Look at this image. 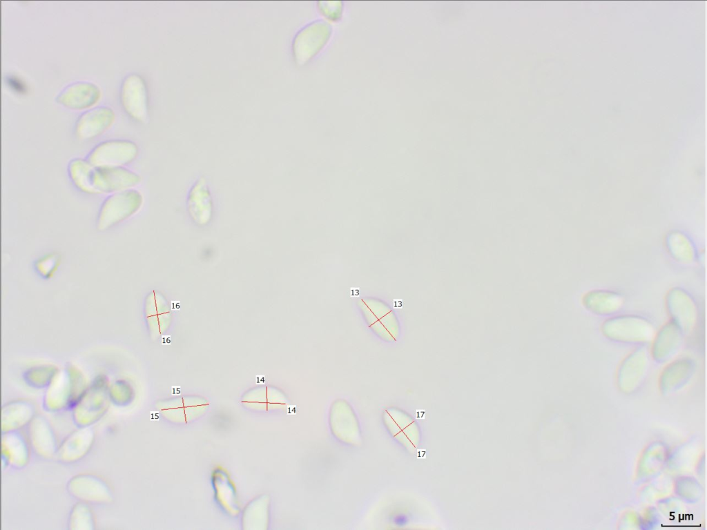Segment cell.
<instances>
[{"label":"cell","instance_id":"2","mask_svg":"<svg viewBox=\"0 0 707 530\" xmlns=\"http://www.w3.org/2000/svg\"><path fill=\"white\" fill-rule=\"evenodd\" d=\"M142 195L134 189L114 193L102 203L97 218V228L107 230L136 214L143 204Z\"/></svg>","mask_w":707,"mask_h":530},{"label":"cell","instance_id":"16","mask_svg":"<svg viewBox=\"0 0 707 530\" xmlns=\"http://www.w3.org/2000/svg\"><path fill=\"white\" fill-rule=\"evenodd\" d=\"M56 261L57 258L54 255L47 256L46 257L43 258V260H41V262L39 263L41 270L43 271L44 269H47L48 272L51 271V270L54 268L55 265L56 264Z\"/></svg>","mask_w":707,"mask_h":530},{"label":"cell","instance_id":"8","mask_svg":"<svg viewBox=\"0 0 707 530\" xmlns=\"http://www.w3.org/2000/svg\"><path fill=\"white\" fill-rule=\"evenodd\" d=\"M186 208L191 222L196 226L204 227L211 222L214 213L213 199L204 177H199L190 188Z\"/></svg>","mask_w":707,"mask_h":530},{"label":"cell","instance_id":"13","mask_svg":"<svg viewBox=\"0 0 707 530\" xmlns=\"http://www.w3.org/2000/svg\"><path fill=\"white\" fill-rule=\"evenodd\" d=\"M584 307L598 315H610L617 313L623 304V296L607 290L590 291L582 297Z\"/></svg>","mask_w":707,"mask_h":530},{"label":"cell","instance_id":"15","mask_svg":"<svg viewBox=\"0 0 707 530\" xmlns=\"http://www.w3.org/2000/svg\"><path fill=\"white\" fill-rule=\"evenodd\" d=\"M318 6L322 14L331 19H338L342 14V2L341 1H319Z\"/></svg>","mask_w":707,"mask_h":530},{"label":"cell","instance_id":"19","mask_svg":"<svg viewBox=\"0 0 707 530\" xmlns=\"http://www.w3.org/2000/svg\"><path fill=\"white\" fill-rule=\"evenodd\" d=\"M180 393V386H175L172 387V394L177 395Z\"/></svg>","mask_w":707,"mask_h":530},{"label":"cell","instance_id":"6","mask_svg":"<svg viewBox=\"0 0 707 530\" xmlns=\"http://www.w3.org/2000/svg\"><path fill=\"white\" fill-rule=\"evenodd\" d=\"M666 305L672 319L684 334H690L695 329L698 317L696 304L686 291L675 288L666 297Z\"/></svg>","mask_w":707,"mask_h":530},{"label":"cell","instance_id":"3","mask_svg":"<svg viewBox=\"0 0 707 530\" xmlns=\"http://www.w3.org/2000/svg\"><path fill=\"white\" fill-rule=\"evenodd\" d=\"M608 339L621 343L636 344L650 341L654 327L646 319L634 315H623L606 320L601 327Z\"/></svg>","mask_w":707,"mask_h":530},{"label":"cell","instance_id":"12","mask_svg":"<svg viewBox=\"0 0 707 530\" xmlns=\"http://www.w3.org/2000/svg\"><path fill=\"white\" fill-rule=\"evenodd\" d=\"M101 95L99 88L90 82H77L67 86L57 97L62 106L71 109H84L95 104Z\"/></svg>","mask_w":707,"mask_h":530},{"label":"cell","instance_id":"20","mask_svg":"<svg viewBox=\"0 0 707 530\" xmlns=\"http://www.w3.org/2000/svg\"><path fill=\"white\" fill-rule=\"evenodd\" d=\"M264 377L262 375L256 376V383L264 382Z\"/></svg>","mask_w":707,"mask_h":530},{"label":"cell","instance_id":"18","mask_svg":"<svg viewBox=\"0 0 707 530\" xmlns=\"http://www.w3.org/2000/svg\"><path fill=\"white\" fill-rule=\"evenodd\" d=\"M162 344H171V336L170 335L162 336Z\"/></svg>","mask_w":707,"mask_h":530},{"label":"cell","instance_id":"1","mask_svg":"<svg viewBox=\"0 0 707 530\" xmlns=\"http://www.w3.org/2000/svg\"><path fill=\"white\" fill-rule=\"evenodd\" d=\"M68 170L75 187L89 195L114 193L132 189L141 181L138 174L124 167H95L88 160L79 158L69 163Z\"/></svg>","mask_w":707,"mask_h":530},{"label":"cell","instance_id":"5","mask_svg":"<svg viewBox=\"0 0 707 530\" xmlns=\"http://www.w3.org/2000/svg\"><path fill=\"white\" fill-rule=\"evenodd\" d=\"M138 155V147L129 140H108L95 146L90 153L88 161L99 168L123 167L133 161Z\"/></svg>","mask_w":707,"mask_h":530},{"label":"cell","instance_id":"10","mask_svg":"<svg viewBox=\"0 0 707 530\" xmlns=\"http://www.w3.org/2000/svg\"><path fill=\"white\" fill-rule=\"evenodd\" d=\"M115 118L114 111L108 107H98L87 111L77 121L76 135L82 140L93 139L108 130Z\"/></svg>","mask_w":707,"mask_h":530},{"label":"cell","instance_id":"17","mask_svg":"<svg viewBox=\"0 0 707 530\" xmlns=\"http://www.w3.org/2000/svg\"><path fill=\"white\" fill-rule=\"evenodd\" d=\"M171 309L177 311L180 309V301H171Z\"/></svg>","mask_w":707,"mask_h":530},{"label":"cell","instance_id":"4","mask_svg":"<svg viewBox=\"0 0 707 530\" xmlns=\"http://www.w3.org/2000/svg\"><path fill=\"white\" fill-rule=\"evenodd\" d=\"M331 31V24L323 19L313 21L302 28L292 44L296 63L301 66L310 61L327 43Z\"/></svg>","mask_w":707,"mask_h":530},{"label":"cell","instance_id":"9","mask_svg":"<svg viewBox=\"0 0 707 530\" xmlns=\"http://www.w3.org/2000/svg\"><path fill=\"white\" fill-rule=\"evenodd\" d=\"M649 353L640 346L626 355L618 369V380L624 390H632L641 382L649 365Z\"/></svg>","mask_w":707,"mask_h":530},{"label":"cell","instance_id":"7","mask_svg":"<svg viewBox=\"0 0 707 530\" xmlns=\"http://www.w3.org/2000/svg\"><path fill=\"white\" fill-rule=\"evenodd\" d=\"M122 106L134 119L144 123L148 119L147 90L144 79L137 74L128 75L121 90Z\"/></svg>","mask_w":707,"mask_h":530},{"label":"cell","instance_id":"14","mask_svg":"<svg viewBox=\"0 0 707 530\" xmlns=\"http://www.w3.org/2000/svg\"><path fill=\"white\" fill-rule=\"evenodd\" d=\"M692 360L682 357L668 364L661 376V387L665 391H672L684 383L694 371Z\"/></svg>","mask_w":707,"mask_h":530},{"label":"cell","instance_id":"11","mask_svg":"<svg viewBox=\"0 0 707 530\" xmlns=\"http://www.w3.org/2000/svg\"><path fill=\"white\" fill-rule=\"evenodd\" d=\"M684 335L672 320L663 325L652 342L651 354L653 359L659 362L671 359L679 350Z\"/></svg>","mask_w":707,"mask_h":530}]
</instances>
